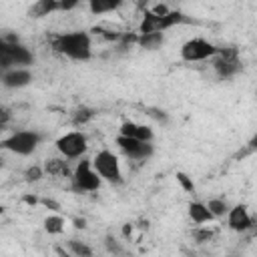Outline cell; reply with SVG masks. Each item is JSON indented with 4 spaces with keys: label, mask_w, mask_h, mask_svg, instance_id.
I'll list each match as a JSON object with an SVG mask.
<instances>
[{
    "label": "cell",
    "mask_w": 257,
    "mask_h": 257,
    "mask_svg": "<svg viewBox=\"0 0 257 257\" xmlns=\"http://www.w3.org/2000/svg\"><path fill=\"white\" fill-rule=\"evenodd\" d=\"M181 22H187L185 14L179 12V10H169L165 16H159V30L163 32V30L175 26V24H181Z\"/></svg>",
    "instance_id": "cell-16"
},
{
    "label": "cell",
    "mask_w": 257,
    "mask_h": 257,
    "mask_svg": "<svg viewBox=\"0 0 257 257\" xmlns=\"http://www.w3.org/2000/svg\"><path fill=\"white\" fill-rule=\"evenodd\" d=\"M207 207L211 209V213L215 215V219H217V217H223L225 213H229V207H227V203H225L223 199H211V201L207 203Z\"/></svg>",
    "instance_id": "cell-20"
},
{
    "label": "cell",
    "mask_w": 257,
    "mask_h": 257,
    "mask_svg": "<svg viewBox=\"0 0 257 257\" xmlns=\"http://www.w3.org/2000/svg\"><path fill=\"white\" fill-rule=\"evenodd\" d=\"M68 249H70V253H74V255H80V257H90L92 255V249L90 247H86L84 243H78V241H68Z\"/></svg>",
    "instance_id": "cell-21"
},
{
    "label": "cell",
    "mask_w": 257,
    "mask_h": 257,
    "mask_svg": "<svg viewBox=\"0 0 257 257\" xmlns=\"http://www.w3.org/2000/svg\"><path fill=\"white\" fill-rule=\"evenodd\" d=\"M44 169H46L48 175H54V177H66V175H68V165H66L64 161H60V159H50V161H46Z\"/></svg>",
    "instance_id": "cell-18"
},
{
    "label": "cell",
    "mask_w": 257,
    "mask_h": 257,
    "mask_svg": "<svg viewBox=\"0 0 257 257\" xmlns=\"http://www.w3.org/2000/svg\"><path fill=\"white\" fill-rule=\"evenodd\" d=\"M219 52V48L205 40V38H189L183 46H181V58L187 60V62H201V60H207V58H213L215 54Z\"/></svg>",
    "instance_id": "cell-6"
},
{
    "label": "cell",
    "mask_w": 257,
    "mask_h": 257,
    "mask_svg": "<svg viewBox=\"0 0 257 257\" xmlns=\"http://www.w3.org/2000/svg\"><path fill=\"white\" fill-rule=\"evenodd\" d=\"M249 151H257V131H255V135L249 141Z\"/></svg>",
    "instance_id": "cell-27"
},
{
    "label": "cell",
    "mask_w": 257,
    "mask_h": 257,
    "mask_svg": "<svg viewBox=\"0 0 257 257\" xmlns=\"http://www.w3.org/2000/svg\"><path fill=\"white\" fill-rule=\"evenodd\" d=\"M40 141H42V135H38L36 131H16L8 139L2 141V147L10 153L26 157V155H32L38 149Z\"/></svg>",
    "instance_id": "cell-4"
},
{
    "label": "cell",
    "mask_w": 257,
    "mask_h": 257,
    "mask_svg": "<svg viewBox=\"0 0 257 257\" xmlns=\"http://www.w3.org/2000/svg\"><path fill=\"white\" fill-rule=\"evenodd\" d=\"M213 237V233L209 231V229H203V231H195V239L197 241H207V239H211Z\"/></svg>",
    "instance_id": "cell-26"
},
{
    "label": "cell",
    "mask_w": 257,
    "mask_h": 257,
    "mask_svg": "<svg viewBox=\"0 0 257 257\" xmlns=\"http://www.w3.org/2000/svg\"><path fill=\"white\" fill-rule=\"evenodd\" d=\"M120 135L124 137H133V139H141V141H153V131L147 124H139L133 120H124L120 124Z\"/></svg>",
    "instance_id": "cell-12"
},
{
    "label": "cell",
    "mask_w": 257,
    "mask_h": 257,
    "mask_svg": "<svg viewBox=\"0 0 257 257\" xmlns=\"http://www.w3.org/2000/svg\"><path fill=\"white\" fill-rule=\"evenodd\" d=\"M118 149L122 151V155L131 161H147L153 155V145L151 141H141V139H133V137H124L118 135L116 139Z\"/></svg>",
    "instance_id": "cell-9"
},
{
    "label": "cell",
    "mask_w": 257,
    "mask_h": 257,
    "mask_svg": "<svg viewBox=\"0 0 257 257\" xmlns=\"http://www.w3.org/2000/svg\"><path fill=\"white\" fill-rule=\"evenodd\" d=\"M189 217L197 225H205V223H211L215 219V215L211 213V209L205 203H199V201L189 203Z\"/></svg>",
    "instance_id": "cell-13"
},
{
    "label": "cell",
    "mask_w": 257,
    "mask_h": 257,
    "mask_svg": "<svg viewBox=\"0 0 257 257\" xmlns=\"http://www.w3.org/2000/svg\"><path fill=\"white\" fill-rule=\"evenodd\" d=\"M94 116V110L92 108H78L76 112H74V116H72V122L74 124H84L86 120H90Z\"/></svg>",
    "instance_id": "cell-22"
},
{
    "label": "cell",
    "mask_w": 257,
    "mask_h": 257,
    "mask_svg": "<svg viewBox=\"0 0 257 257\" xmlns=\"http://www.w3.org/2000/svg\"><path fill=\"white\" fill-rule=\"evenodd\" d=\"M50 46L54 52L70 58V60H88L92 54L90 46V36L84 30H72V32H62L54 34L50 38Z\"/></svg>",
    "instance_id": "cell-1"
},
{
    "label": "cell",
    "mask_w": 257,
    "mask_h": 257,
    "mask_svg": "<svg viewBox=\"0 0 257 257\" xmlns=\"http://www.w3.org/2000/svg\"><path fill=\"white\" fill-rule=\"evenodd\" d=\"M42 177V169L40 167H30L28 171H26V179L28 181H38Z\"/></svg>",
    "instance_id": "cell-24"
},
{
    "label": "cell",
    "mask_w": 257,
    "mask_h": 257,
    "mask_svg": "<svg viewBox=\"0 0 257 257\" xmlns=\"http://www.w3.org/2000/svg\"><path fill=\"white\" fill-rule=\"evenodd\" d=\"M22 201H24V203H28V205H36V203H38V199H36V197H32V195H26Z\"/></svg>",
    "instance_id": "cell-28"
},
{
    "label": "cell",
    "mask_w": 257,
    "mask_h": 257,
    "mask_svg": "<svg viewBox=\"0 0 257 257\" xmlns=\"http://www.w3.org/2000/svg\"><path fill=\"white\" fill-rule=\"evenodd\" d=\"M56 149L64 159H78L86 153L88 145H86V137L80 131H70L62 137L56 139Z\"/></svg>",
    "instance_id": "cell-8"
},
{
    "label": "cell",
    "mask_w": 257,
    "mask_h": 257,
    "mask_svg": "<svg viewBox=\"0 0 257 257\" xmlns=\"http://www.w3.org/2000/svg\"><path fill=\"white\" fill-rule=\"evenodd\" d=\"M56 10H60L58 0H36L34 6L30 8V14L34 18H42V16H48V14L56 12Z\"/></svg>",
    "instance_id": "cell-15"
},
{
    "label": "cell",
    "mask_w": 257,
    "mask_h": 257,
    "mask_svg": "<svg viewBox=\"0 0 257 257\" xmlns=\"http://www.w3.org/2000/svg\"><path fill=\"white\" fill-rule=\"evenodd\" d=\"M177 181L181 183V187H183L185 191H189V193H193V189H195V185H193V181L189 179V175H185V173H177Z\"/></svg>",
    "instance_id": "cell-23"
},
{
    "label": "cell",
    "mask_w": 257,
    "mask_h": 257,
    "mask_svg": "<svg viewBox=\"0 0 257 257\" xmlns=\"http://www.w3.org/2000/svg\"><path fill=\"white\" fill-rule=\"evenodd\" d=\"M137 44L141 48H147V50H157L161 44H163V32H147V34H141Z\"/></svg>",
    "instance_id": "cell-17"
},
{
    "label": "cell",
    "mask_w": 257,
    "mask_h": 257,
    "mask_svg": "<svg viewBox=\"0 0 257 257\" xmlns=\"http://www.w3.org/2000/svg\"><path fill=\"white\" fill-rule=\"evenodd\" d=\"M78 2H80V0H58L60 10H64V12H68V10L76 8V6H78Z\"/></svg>",
    "instance_id": "cell-25"
},
{
    "label": "cell",
    "mask_w": 257,
    "mask_h": 257,
    "mask_svg": "<svg viewBox=\"0 0 257 257\" xmlns=\"http://www.w3.org/2000/svg\"><path fill=\"white\" fill-rule=\"evenodd\" d=\"M213 68L221 78H231L241 70V58L237 48L227 46V48H219V52L215 54L213 60Z\"/></svg>",
    "instance_id": "cell-7"
},
{
    "label": "cell",
    "mask_w": 257,
    "mask_h": 257,
    "mask_svg": "<svg viewBox=\"0 0 257 257\" xmlns=\"http://www.w3.org/2000/svg\"><path fill=\"white\" fill-rule=\"evenodd\" d=\"M92 165H94L96 173H98L104 181H108V183H112V185L122 183L120 163H118V157H116L112 151H106V149H104V151L96 153L94 159H92Z\"/></svg>",
    "instance_id": "cell-5"
},
{
    "label": "cell",
    "mask_w": 257,
    "mask_h": 257,
    "mask_svg": "<svg viewBox=\"0 0 257 257\" xmlns=\"http://www.w3.org/2000/svg\"><path fill=\"white\" fill-rule=\"evenodd\" d=\"M32 82V72L26 68V66H14V68H8L4 70L2 74V84L6 88H22L26 84Z\"/></svg>",
    "instance_id": "cell-10"
},
{
    "label": "cell",
    "mask_w": 257,
    "mask_h": 257,
    "mask_svg": "<svg viewBox=\"0 0 257 257\" xmlns=\"http://www.w3.org/2000/svg\"><path fill=\"white\" fill-rule=\"evenodd\" d=\"M227 225H229V229L239 231V233L251 229L253 219H251L247 207H245V205H237V207L229 209V213H227Z\"/></svg>",
    "instance_id": "cell-11"
},
{
    "label": "cell",
    "mask_w": 257,
    "mask_h": 257,
    "mask_svg": "<svg viewBox=\"0 0 257 257\" xmlns=\"http://www.w3.org/2000/svg\"><path fill=\"white\" fill-rule=\"evenodd\" d=\"M34 56L32 52L18 42V38L14 36H4L0 40V64L4 70L14 68V66H28L32 64Z\"/></svg>",
    "instance_id": "cell-2"
},
{
    "label": "cell",
    "mask_w": 257,
    "mask_h": 257,
    "mask_svg": "<svg viewBox=\"0 0 257 257\" xmlns=\"http://www.w3.org/2000/svg\"><path fill=\"white\" fill-rule=\"evenodd\" d=\"M74 227L82 229V227H84V219H74Z\"/></svg>",
    "instance_id": "cell-30"
},
{
    "label": "cell",
    "mask_w": 257,
    "mask_h": 257,
    "mask_svg": "<svg viewBox=\"0 0 257 257\" xmlns=\"http://www.w3.org/2000/svg\"><path fill=\"white\" fill-rule=\"evenodd\" d=\"M42 203H44V205H46V207H50V209H52V211H58V203H54V201H48V199H44V201H42Z\"/></svg>",
    "instance_id": "cell-29"
},
{
    "label": "cell",
    "mask_w": 257,
    "mask_h": 257,
    "mask_svg": "<svg viewBox=\"0 0 257 257\" xmlns=\"http://www.w3.org/2000/svg\"><path fill=\"white\" fill-rule=\"evenodd\" d=\"M88 2V8L94 16H100V14H108V12H114L122 6V0H86Z\"/></svg>",
    "instance_id": "cell-14"
},
{
    "label": "cell",
    "mask_w": 257,
    "mask_h": 257,
    "mask_svg": "<svg viewBox=\"0 0 257 257\" xmlns=\"http://www.w3.org/2000/svg\"><path fill=\"white\" fill-rule=\"evenodd\" d=\"M70 177H72V189L78 191V193H92V191H98L100 181H102V177L96 173L92 161H88V159H82V161L74 167V171H72Z\"/></svg>",
    "instance_id": "cell-3"
},
{
    "label": "cell",
    "mask_w": 257,
    "mask_h": 257,
    "mask_svg": "<svg viewBox=\"0 0 257 257\" xmlns=\"http://www.w3.org/2000/svg\"><path fill=\"white\" fill-rule=\"evenodd\" d=\"M44 229L48 233H52V235H58V233L64 231V219L60 215H48L44 219Z\"/></svg>",
    "instance_id": "cell-19"
}]
</instances>
